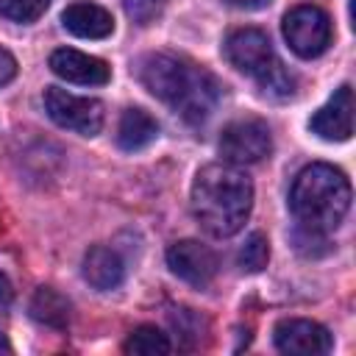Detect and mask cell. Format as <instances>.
Listing matches in <instances>:
<instances>
[{
  "mask_svg": "<svg viewBox=\"0 0 356 356\" xmlns=\"http://www.w3.org/2000/svg\"><path fill=\"white\" fill-rule=\"evenodd\" d=\"M167 264L170 270L192 284V286H209L211 278L217 275V256L211 248H206L197 239H181L175 245H170L167 250Z\"/></svg>",
  "mask_w": 356,
  "mask_h": 356,
  "instance_id": "cell-9",
  "label": "cell"
},
{
  "mask_svg": "<svg viewBox=\"0 0 356 356\" xmlns=\"http://www.w3.org/2000/svg\"><path fill=\"white\" fill-rule=\"evenodd\" d=\"M139 81L150 95L172 106L186 122H203L214 111L222 89L209 70L170 53L145 56L139 64Z\"/></svg>",
  "mask_w": 356,
  "mask_h": 356,
  "instance_id": "cell-1",
  "label": "cell"
},
{
  "mask_svg": "<svg viewBox=\"0 0 356 356\" xmlns=\"http://www.w3.org/2000/svg\"><path fill=\"white\" fill-rule=\"evenodd\" d=\"M284 39L300 58H314L331 44V19L317 6H295L284 17Z\"/></svg>",
  "mask_w": 356,
  "mask_h": 356,
  "instance_id": "cell-6",
  "label": "cell"
},
{
  "mask_svg": "<svg viewBox=\"0 0 356 356\" xmlns=\"http://www.w3.org/2000/svg\"><path fill=\"white\" fill-rule=\"evenodd\" d=\"M236 261H239V267L248 270V273H259V270H264L267 261H270V242H267V236L259 234V231L250 234V236L245 239V245L239 248Z\"/></svg>",
  "mask_w": 356,
  "mask_h": 356,
  "instance_id": "cell-17",
  "label": "cell"
},
{
  "mask_svg": "<svg viewBox=\"0 0 356 356\" xmlns=\"http://www.w3.org/2000/svg\"><path fill=\"white\" fill-rule=\"evenodd\" d=\"M11 350V345H8V339H6V334L0 331V353H8Z\"/></svg>",
  "mask_w": 356,
  "mask_h": 356,
  "instance_id": "cell-23",
  "label": "cell"
},
{
  "mask_svg": "<svg viewBox=\"0 0 356 356\" xmlns=\"http://www.w3.org/2000/svg\"><path fill=\"white\" fill-rule=\"evenodd\" d=\"M225 58L245 75H250L264 95L270 97H292L295 78L286 72L281 58L275 56L270 39L259 28H236L225 39Z\"/></svg>",
  "mask_w": 356,
  "mask_h": 356,
  "instance_id": "cell-4",
  "label": "cell"
},
{
  "mask_svg": "<svg viewBox=\"0 0 356 356\" xmlns=\"http://www.w3.org/2000/svg\"><path fill=\"white\" fill-rule=\"evenodd\" d=\"M289 209L300 231H312L323 236L339 228V222L350 209V184L345 172L323 161L303 167L292 181Z\"/></svg>",
  "mask_w": 356,
  "mask_h": 356,
  "instance_id": "cell-3",
  "label": "cell"
},
{
  "mask_svg": "<svg viewBox=\"0 0 356 356\" xmlns=\"http://www.w3.org/2000/svg\"><path fill=\"white\" fill-rule=\"evenodd\" d=\"M273 339L281 353H292V356H323L334 345L325 325L303 317L281 320L273 331Z\"/></svg>",
  "mask_w": 356,
  "mask_h": 356,
  "instance_id": "cell-8",
  "label": "cell"
},
{
  "mask_svg": "<svg viewBox=\"0 0 356 356\" xmlns=\"http://www.w3.org/2000/svg\"><path fill=\"white\" fill-rule=\"evenodd\" d=\"M309 128L328 142H345L353 134V89L345 83L334 92V97L314 111Z\"/></svg>",
  "mask_w": 356,
  "mask_h": 356,
  "instance_id": "cell-10",
  "label": "cell"
},
{
  "mask_svg": "<svg viewBox=\"0 0 356 356\" xmlns=\"http://www.w3.org/2000/svg\"><path fill=\"white\" fill-rule=\"evenodd\" d=\"M14 300V286L6 278V273H0V306H8Z\"/></svg>",
  "mask_w": 356,
  "mask_h": 356,
  "instance_id": "cell-21",
  "label": "cell"
},
{
  "mask_svg": "<svg viewBox=\"0 0 356 356\" xmlns=\"http://www.w3.org/2000/svg\"><path fill=\"white\" fill-rule=\"evenodd\" d=\"M253 209V184L236 164H206L192 181V214L211 236L236 234Z\"/></svg>",
  "mask_w": 356,
  "mask_h": 356,
  "instance_id": "cell-2",
  "label": "cell"
},
{
  "mask_svg": "<svg viewBox=\"0 0 356 356\" xmlns=\"http://www.w3.org/2000/svg\"><path fill=\"white\" fill-rule=\"evenodd\" d=\"M14 75H17V58H14L8 50L0 47V86L8 83Z\"/></svg>",
  "mask_w": 356,
  "mask_h": 356,
  "instance_id": "cell-19",
  "label": "cell"
},
{
  "mask_svg": "<svg viewBox=\"0 0 356 356\" xmlns=\"http://www.w3.org/2000/svg\"><path fill=\"white\" fill-rule=\"evenodd\" d=\"M83 278L95 286V289H117L125 278V261L120 259L117 250L106 248V245H95L89 248V253L83 256Z\"/></svg>",
  "mask_w": 356,
  "mask_h": 356,
  "instance_id": "cell-13",
  "label": "cell"
},
{
  "mask_svg": "<svg viewBox=\"0 0 356 356\" xmlns=\"http://www.w3.org/2000/svg\"><path fill=\"white\" fill-rule=\"evenodd\" d=\"M125 353H136V356L170 353V339H167V334H161L156 325H139V328H134L131 337L125 339Z\"/></svg>",
  "mask_w": 356,
  "mask_h": 356,
  "instance_id": "cell-16",
  "label": "cell"
},
{
  "mask_svg": "<svg viewBox=\"0 0 356 356\" xmlns=\"http://www.w3.org/2000/svg\"><path fill=\"white\" fill-rule=\"evenodd\" d=\"M44 111L47 117L81 136H95L103 128V103L95 97H78L67 89L47 86L44 89Z\"/></svg>",
  "mask_w": 356,
  "mask_h": 356,
  "instance_id": "cell-5",
  "label": "cell"
},
{
  "mask_svg": "<svg viewBox=\"0 0 356 356\" xmlns=\"http://www.w3.org/2000/svg\"><path fill=\"white\" fill-rule=\"evenodd\" d=\"M61 25L81 39H103L114 31V17L97 3H70L61 11Z\"/></svg>",
  "mask_w": 356,
  "mask_h": 356,
  "instance_id": "cell-12",
  "label": "cell"
},
{
  "mask_svg": "<svg viewBox=\"0 0 356 356\" xmlns=\"http://www.w3.org/2000/svg\"><path fill=\"white\" fill-rule=\"evenodd\" d=\"M50 0H0V17L11 22H33L44 14Z\"/></svg>",
  "mask_w": 356,
  "mask_h": 356,
  "instance_id": "cell-18",
  "label": "cell"
},
{
  "mask_svg": "<svg viewBox=\"0 0 356 356\" xmlns=\"http://www.w3.org/2000/svg\"><path fill=\"white\" fill-rule=\"evenodd\" d=\"M273 150V136L264 120L245 117L236 122H228L220 136V156L228 164H256Z\"/></svg>",
  "mask_w": 356,
  "mask_h": 356,
  "instance_id": "cell-7",
  "label": "cell"
},
{
  "mask_svg": "<svg viewBox=\"0 0 356 356\" xmlns=\"http://www.w3.org/2000/svg\"><path fill=\"white\" fill-rule=\"evenodd\" d=\"M50 70L70 81V83H83V86H100L108 83L111 70L103 58H95L89 53H81L75 47H58L50 53Z\"/></svg>",
  "mask_w": 356,
  "mask_h": 356,
  "instance_id": "cell-11",
  "label": "cell"
},
{
  "mask_svg": "<svg viewBox=\"0 0 356 356\" xmlns=\"http://www.w3.org/2000/svg\"><path fill=\"white\" fill-rule=\"evenodd\" d=\"M159 3H161V0H128V8H131V14H134L139 6H147V11L153 14V11L159 8Z\"/></svg>",
  "mask_w": 356,
  "mask_h": 356,
  "instance_id": "cell-22",
  "label": "cell"
},
{
  "mask_svg": "<svg viewBox=\"0 0 356 356\" xmlns=\"http://www.w3.org/2000/svg\"><path fill=\"white\" fill-rule=\"evenodd\" d=\"M228 6H234V8H242V11H256V8H264V6H270L273 0H225Z\"/></svg>",
  "mask_w": 356,
  "mask_h": 356,
  "instance_id": "cell-20",
  "label": "cell"
},
{
  "mask_svg": "<svg viewBox=\"0 0 356 356\" xmlns=\"http://www.w3.org/2000/svg\"><path fill=\"white\" fill-rule=\"evenodd\" d=\"M31 317L47 328H67L70 325V300L56 292L53 286H39L31 298Z\"/></svg>",
  "mask_w": 356,
  "mask_h": 356,
  "instance_id": "cell-15",
  "label": "cell"
},
{
  "mask_svg": "<svg viewBox=\"0 0 356 356\" xmlns=\"http://www.w3.org/2000/svg\"><path fill=\"white\" fill-rule=\"evenodd\" d=\"M159 134V122L145 108H125L117 125V145L122 150H142Z\"/></svg>",
  "mask_w": 356,
  "mask_h": 356,
  "instance_id": "cell-14",
  "label": "cell"
}]
</instances>
